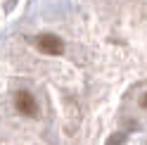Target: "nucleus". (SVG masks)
Listing matches in <instances>:
<instances>
[{"mask_svg": "<svg viewBox=\"0 0 147 145\" xmlns=\"http://www.w3.org/2000/svg\"><path fill=\"white\" fill-rule=\"evenodd\" d=\"M14 107L17 112H22L24 117H38V102L29 90H19L14 95Z\"/></svg>", "mask_w": 147, "mask_h": 145, "instance_id": "f257e3e1", "label": "nucleus"}, {"mask_svg": "<svg viewBox=\"0 0 147 145\" xmlns=\"http://www.w3.org/2000/svg\"><path fill=\"white\" fill-rule=\"evenodd\" d=\"M36 45H38V50L45 52V55H62L64 52V43L57 38V36L52 33H43L36 38Z\"/></svg>", "mask_w": 147, "mask_h": 145, "instance_id": "f03ea898", "label": "nucleus"}, {"mask_svg": "<svg viewBox=\"0 0 147 145\" xmlns=\"http://www.w3.org/2000/svg\"><path fill=\"white\" fill-rule=\"evenodd\" d=\"M140 105H142V107H145V110H147V93L142 95V100H140Z\"/></svg>", "mask_w": 147, "mask_h": 145, "instance_id": "7ed1b4c3", "label": "nucleus"}]
</instances>
